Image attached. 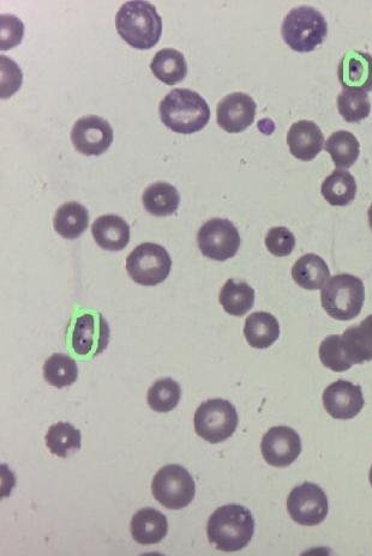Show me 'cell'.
Wrapping results in <instances>:
<instances>
[{"mask_svg":"<svg viewBox=\"0 0 372 556\" xmlns=\"http://www.w3.org/2000/svg\"><path fill=\"white\" fill-rule=\"evenodd\" d=\"M255 533V519L242 505H225L215 510L207 524L210 543L221 552L242 551Z\"/></svg>","mask_w":372,"mask_h":556,"instance_id":"6da1fadb","label":"cell"},{"mask_svg":"<svg viewBox=\"0 0 372 556\" xmlns=\"http://www.w3.org/2000/svg\"><path fill=\"white\" fill-rule=\"evenodd\" d=\"M117 32L137 50H149L158 44L162 18L155 5L146 0H131L120 6L116 15Z\"/></svg>","mask_w":372,"mask_h":556,"instance_id":"7a4b0ae2","label":"cell"},{"mask_svg":"<svg viewBox=\"0 0 372 556\" xmlns=\"http://www.w3.org/2000/svg\"><path fill=\"white\" fill-rule=\"evenodd\" d=\"M161 122L178 134L201 131L210 119V110L203 96L190 89H173L159 106Z\"/></svg>","mask_w":372,"mask_h":556,"instance_id":"3957f363","label":"cell"},{"mask_svg":"<svg viewBox=\"0 0 372 556\" xmlns=\"http://www.w3.org/2000/svg\"><path fill=\"white\" fill-rule=\"evenodd\" d=\"M281 34L293 51L311 52L326 39L328 24L320 11L302 5L288 12L282 22Z\"/></svg>","mask_w":372,"mask_h":556,"instance_id":"277c9868","label":"cell"},{"mask_svg":"<svg viewBox=\"0 0 372 556\" xmlns=\"http://www.w3.org/2000/svg\"><path fill=\"white\" fill-rule=\"evenodd\" d=\"M365 300V287L359 277L350 274L329 278L321 290V301L329 317L347 322L359 316Z\"/></svg>","mask_w":372,"mask_h":556,"instance_id":"5b68a950","label":"cell"},{"mask_svg":"<svg viewBox=\"0 0 372 556\" xmlns=\"http://www.w3.org/2000/svg\"><path fill=\"white\" fill-rule=\"evenodd\" d=\"M194 422L197 435L210 444H219L237 431L239 419L231 402L215 398L198 407Z\"/></svg>","mask_w":372,"mask_h":556,"instance_id":"8992f818","label":"cell"},{"mask_svg":"<svg viewBox=\"0 0 372 556\" xmlns=\"http://www.w3.org/2000/svg\"><path fill=\"white\" fill-rule=\"evenodd\" d=\"M152 492L156 501L166 509L182 510L194 500L196 485L188 470L171 464L155 474Z\"/></svg>","mask_w":372,"mask_h":556,"instance_id":"52a82bcc","label":"cell"},{"mask_svg":"<svg viewBox=\"0 0 372 556\" xmlns=\"http://www.w3.org/2000/svg\"><path fill=\"white\" fill-rule=\"evenodd\" d=\"M172 259L164 246L144 243L126 258V271L132 281L153 287L164 282L171 273Z\"/></svg>","mask_w":372,"mask_h":556,"instance_id":"ba28073f","label":"cell"},{"mask_svg":"<svg viewBox=\"0 0 372 556\" xmlns=\"http://www.w3.org/2000/svg\"><path fill=\"white\" fill-rule=\"evenodd\" d=\"M197 244L203 256L225 262L237 255L240 235L236 226L227 219H210L197 233Z\"/></svg>","mask_w":372,"mask_h":556,"instance_id":"9c48e42d","label":"cell"},{"mask_svg":"<svg viewBox=\"0 0 372 556\" xmlns=\"http://www.w3.org/2000/svg\"><path fill=\"white\" fill-rule=\"evenodd\" d=\"M287 511L293 521L303 527H316L328 516L327 495L315 483L305 482L288 495Z\"/></svg>","mask_w":372,"mask_h":556,"instance_id":"30bf717a","label":"cell"},{"mask_svg":"<svg viewBox=\"0 0 372 556\" xmlns=\"http://www.w3.org/2000/svg\"><path fill=\"white\" fill-rule=\"evenodd\" d=\"M110 336V325L101 313H84L76 319L71 347L77 355L95 358L105 352Z\"/></svg>","mask_w":372,"mask_h":556,"instance_id":"8fae6325","label":"cell"},{"mask_svg":"<svg viewBox=\"0 0 372 556\" xmlns=\"http://www.w3.org/2000/svg\"><path fill=\"white\" fill-rule=\"evenodd\" d=\"M261 452L264 461L272 467L286 468L302 453V439L291 427H273L263 435Z\"/></svg>","mask_w":372,"mask_h":556,"instance_id":"7c38bea8","label":"cell"},{"mask_svg":"<svg viewBox=\"0 0 372 556\" xmlns=\"http://www.w3.org/2000/svg\"><path fill=\"white\" fill-rule=\"evenodd\" d=\"M71 141L86 156H99L111 147L113 129L106 119L87 116L77 120L71 130Z\"/></svg>","mask_w":372,"mask_h":556,"instance_id":"4fadbf2b","label":"cell"},{"mask_svg":"<svg viewBox=\"0 0 372 556\" xmlns=\"http://www.w3.org/2000/svg\"><path fill=\"white\" fill-rule=\"evenodd\" d=\"M326 412L336 420H351L364 408L362 388L347 380L330 384L322 396Z\"/></svg>","mask_w":372,"mask_h":556,"instance_id":"5bb4252c","label":"cell"},{"mask_svg":"<svg viewBox=\"0 0 372 556\" xmlns=\"http://www.w3.org/2000/svg\"><path fill=\"white\" fill-rule=\"evenodd\" d=\"M256 102L250 95L236 92L225 96L216 107V120L222 130L238 134L254 123Z\"/></svg>","mask_w":372,"mask_h":556,"instance_id":"9a60e30c","label":"cell"},{"mask_svg":"<svg viewBox=\"0 0 372 556\" xmlns=\"http://www.w3.org/2000/svg\"><path fill=\"white\" fill-rule=\"evenodd\" d=\"M341 86L358 92H372V56L364 51H348L338 66Z\"/></svg>","mask_w":372,"mask_h":556,"instance_id":"2e32d148","label":"cell"},{"mask_svg":"<svg viewBox=\"0 0 372 556\" xmlns=\"http://www.w3.org/2000/svg\"><path fill=\"white\" fill-rule=\"evenodd\" d=\"M291 154L300 161H312L324 147V136L320 126L310 120L294 123L287 134Z\"/></svg>","mask_w":372,"mask_h":556,"instance_id":"e0dca14e","label":"cell"},{"mask_svg":"<svg viewBox=\"0 0 372 556\" xmlns=\"http://www.w3.org/2000/svg\"><path fill=\"white\" fill-rule=\"evenodd\" d=\"M92 234L101 249L122 251L130 241V226L123 217L104 215L95 220Z\"/></svg>","mask_w":372,"mask_h":556,"instance_id":"ac0fdd59","label":"cell"},{"mask_svg":"<svg viewBox=\"0 0 372 556\" xmlns=\"http://www.w3.org/2000/svg\"><path fill=\"white\" fill-rule=\"evenodd\" d=\"M342 348L350 364L360 365L372 360V314L363 322L348 328L341 335Z\"/></svg>","mask_w":372,"mask_h":556,"instance_id":"d6986e66","label":"cell"},{"mask_svg":"<svg viewBox=\"0 0 372 556\" xmlns=\"http://www.w3.org/2000/svg\"><path fill=\"white\" fill-rule=\"evenodd\" d=\"M167 533V518L159 511L147 507L132 517L131 535L140 545H156L165 539Z\"/></svg>","mask_w":372,"mask_h":556,"instance_id":"ffe728a7","label":"cell"},{"mask_svg":"<svg viewBox=\"0 0 372 556\" xmlns=\"http://www.w3.org/2000/svg\"><path fill=\"white\" fill-rule=\"evenodd\" d=\"M244 335L249 346L256 349H267L278 341L280 325L273 314L255 312L246 319Z\"/></svg>","mask_w":372,"mask_h":556,"instance_id":"44dd1931","label":"cell"},{"mask_svg":"<svg viewBox=\"0 0 372 556\" xmlns=\"http://www.w3.org/2000/svg\"><path fill=\"white\" fill-rule=\"evenodd\" d=\"M294 282L306 290L322 289L330 278V270L324 259L314 253L300 257L292 268Z\"/></svg>","mask_w":372,"mask_h":556,"instance_id":"7402d4cb","label":"cell"},{"mask_svg":"<svg viewBox=\"0 0 372 556\" xmlns=\"http://www.w3.org/2000/svg\"><path fill=\"white\" fill-rule=\"evenodd\" d=\"M150 69L159 81L173 86L182 82L188 74V63L182 52L174 48H162L155 53Z\"/></svg>","mask_w":372,"mask_h":556,"instance_id":"603a6c76","label":"cell"},{"mask_svg":"<svg viewBox=\"0 0 372 556\" xmlns=\"http://www.w3.org/2000/svg\"><path fill=\"white\" fill-rule=\"evenodd\" d=\"M89 225L88 209L77 202L60 205L54 216L53 226L65 239H77Z\"/></svg>","mask_w":372,"mask_h":556,"instance_id":"cb8c5ba5","label":"cell"},{"mask_svg":"<svg viewBox=\"0 0 372 556\" xmlns=\"http://www.w3.org/2000/svg\"><path fill=\"white\" fill-rule=\"evenodd\" d=\"M321 192L323 198L333 207H346L356 198V179L345 169H336L324 179Z\"/></svg>","mask_w":372,"mask_h":556,"instance_id":"d4e9b609","label":"cell"},{"mask_svg":"<svg viewBox=\"0 0 372 556\" xmlns=\"http://www.w3.org/2000/svg\"><path fill=\"white\" fill-rule=\"evenodd\" d=\"M219 301L225 312L243 317L255 304V290L248 283L230 278L221 288Z\"/></svg>","mask_w":372,"mask_h":556,"instance_id":"484cf974","label":"cell"},{"mask_svg":"<svg viewBox=\"0 0 372 556\" xmlns=\"http://www.w3.org/2000/svg\"><path fill=\"white\" fill-rule=\"evenodd\" d=\"M144 209L154 216H170L176 213L180 203L179 192L171 184L155 183L143 192Z\"/></svg>","mask_w":372,"mask_h":556,"instance_id":"4316f807","label":"cell"},{"mask_svg":"<svg viewBox=\"0 0 372 556\" xmlns=\"http://www.w3.org/2000/svg\"><path fill=\"white\" fill-rule=\"evenodd\" d=\"M46 445L52 455L60 458H68L71 453H75L81 449V431L68 422L56 423V425L48 429L46 434Z\"/></svg>","mask_w":372,"mask_h":556,"instance_id":"83f0119b","label":"cell"},{"mask_svg":"<svg viewBox=\"0 0 372 556\" xmlns=\"http://www.w3.org/2000/svg\"><path fill=\"white\" fill-rule=\"evenodd\" d=\"M326 150L339 169L351 168L360 154V144L356 136L348 131H336L327 139Z\"/></svg>","mask_w":372,"mask_h":556,"instance_id":"f1b7e54d","label":"cell"},{"mask_svg":"<svg viewBox=\"0 0 372 556\" xmlns=\"http://www.w3.org/2000/svg\"><path fill=\"white\" fill-rule=\"evenodd\" d=\"M42 371L46 382L58 389L75 384L78 378L76 361L64 354H53L46 360Z\"/></svg>","mask_w":372,"mask_h":556,"instance_id":"f546056e","label":"cell"},{"mask_svg":"<svg viewBox=\"0 0 372 556\" xmlns=\"http://www.w3.org/2000/svg\"><path fill=\"white\" fill-rule=\"evenodd\" d=\"M182 396L180 385L171 378L160 379L148 391V406L156 413H170Z\"/></svg>","mask_w":372,"mask_h":556,"instance_id":"4dcf8cb0","label":"cell"},{"mask_svg":"<svg viewBox=\"0 0 372 556\" xmlns=\"http://www.w3.org/2000/svg\"><path fill=\"white\" fill-rule=\"evenodd\" d=\"M338 111L348 123L362 122L371 112L368 94L358 90H342L338 96Z\"/></svg>","mask_w":372,"mask_h":556,"instance_id":"1f68e13d","label":"cell"},{"mask_svg":"<svg viewBox=\"0 0 372 556\" xmlns=\"http://www.w3.org/2000/svg\"><path fill=\"white\" fill-rule=\"evenodd\" d=\"M318 355L324 367L329 368L330 371L341 373L352 367L342 348L341 335L324 338L318 349Z\"/></svg>","mask_w":372,"mask_h":556,"instance_id":"d6a6232c","label":"cell"},{"mask_svg":"<svg viewBox=\"0 0 372 556\" xmlns=\"http://www.w3.org/2000/svg\"><path fill=\"white\" fill-rule=\"evenodd\" d=\"M266 246L273 256L287 257L296 247V237L286 227H274L267 234Z\"/></svg>","mask_w":372,"mask_h":556,"instance_id":"836d02e7","label":"cell"},{"mask_svg":"<svg viewBox=\"0 0 372 556\" xmlns=\"http://www.w3.org/2000/svg\"><path fill=\"white\" fill-rule=\"evenodd\" d=\"M24 34V24L20 18L14 15H2V35H0V46L2 50H11L12 47L21 44Z\"/></svg>","mask_w":372,"mask_h":556,"instance_id":"e575fe53","label":"cell"},{"mask_svg":"<svg viewBox=\"0 0 372 556\" xmlns=\"http://www.w3.org/2000/svg\"><path fill=\"white\" fill-rule=\"evenodd\" d=\"M22 84V71L14 60L2 56V98H10Z\"/></svg>","mask_w":372,"mask_h":556,"instance_id":"d590c367","label":"cell"},{"mask_svg":"<svg viewBox=\"0 0 372 556\" xmlns=\"http://www.w3.org/2000/svg\"><path fill=\"white\" fill-rule=\"evenodd\" d=\"M368 219H369V225L372 231V203L370 205V208L368 210Z\"/></svg>","mask_w":372,"mask_h":556,"instance_id":"8d00e7d4","label":"cell"},{"mask_svg":"<svg viewBox=\"0 0 372 556\" xmlns=\"http://www.w3.org/2000/svg\"><path fill=\"white\" fill-rule=\"evenodd\" d=\"M369 480H370V485L372 487V467L370 469Z\"/></svg>","mask_w":372,"mask_h":556,"instance_id":"74e56055","label":"cell"}]
</instances>
